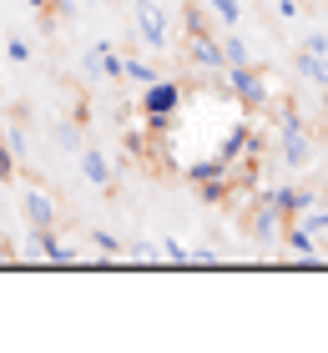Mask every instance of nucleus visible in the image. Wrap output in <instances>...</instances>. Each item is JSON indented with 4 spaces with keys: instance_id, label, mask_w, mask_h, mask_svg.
Wrapping results in <instances>:
<instances>
[{
    "instance_id": "obj_1",
    "label": "nucleus",
    "mask_w": 328,
    "mask_h": 353,
    "mask_svg": "<svg viewBox=\"0 0 328 353\" xmlns=\"http://www.w3.org/2000/svg\"><path fill=\"white\" fill-rule=\"evenodd\" d=\"M177 106H182V86L167 81V76H157L152 86H142V111H146V121H152V132H162V126L177 117Z\"/></svg>"
},
{
    "instance_id": "obj_2",
    "label": "nucleus",
    "mask_w": 328,
    "mask_h": 353,
    "mask_svg": "<svg viewBox=\"0 0 328 353\" xmlns=\"http://www.w3.org/2000/svg\"><path fill=\"white\" fill-rule=\"evenodd\" d=\"M222 81H227V91L238 96L248 111H258V106H268V96H273V86H268V76L262 71H253V66H227L222 71Z\"/></svg>"
},
{
    "instance_id": "obj_3",
    "label": "nucleus",
    "mask_w": 328,
    "mask_h": 353,
    "mask_svg": "<svg viewBox=\"0 0 328 353\" xmlns=\"http://www.w3.org/2000/svg\"><path fill=\"white\" fill-rule=\"evenodd\" d=\"M248 232L262 237V243H283V232H288V212H278L268 197H258V202H253V212H248Z\"/></svg>"
},
{
    "instance_id": "obj_4",
    "label": "nucleus",
    "mask_w": 328,
    "mask_h": 353,
    "mask_svg": "<svg viewBox=\"0 0 328 353\" xmlns=\"http://www.w3.org/2000/svg\"><path fill=\"white\" fill-rule=\"evenodd\" d=\"M137 30H142V41L152 46V51H162V46H167V10H162L157 0H137Z\"/></svg>"
},
{
    "instance_id": "obj_5",
    "label": "nucleus",
    "mask_w": 328,
    "mask_h": 353,
    "mask_svg": "<svg viewBox=\"0 0 328 353\" xmlns=\"http://www.w3.org/2000/svg\"><path fill=\"white\" fill-rule=\"evenodd\" d=\"M21 212H26L30 228H56V202H51L46 187H26L21 192Z\"/></svg>"
},
{
    "instance_id": "obj_6",
    "label": "nucleus",
    "mask_w": 328,
    "mask_h": 353,
    "mask_svg": "<svg viewBox=\"0 0 328 353\" xmlns=\"http://www.w3.org/2000/svg\"><path fill=\"white\" fill-rule=\"evenodd\" d=\"M187 56H192V66H202L207 76H222L227 71V56H222V41L218 36H192Z\"/></svg>"
},
{
    "instance_id": "obj_7",
    "label": "nucleus",
    "mask_w": 328,
    "mask_h": 353,
    "mask_svg": "<svg viewBox=\"0 0 328 353\" xmlns=\"http://www.w3.org/2000/svg\"><path fill=\"white\" fill-rule=\"evenodd\" d=\"M283 248L293 252V258H303V263H318V232L298 228V222H288V232H283Z\"/></svg>"
},
{
    "instance_id": "obj_8",
    "label": "nucleus",
    "mask_w": 328,
    "mask_h": 353,
    "mask_svg": "<svg viewBox=\"0 0 328 353\" xmlns=\"http://www.w3.org/2000/svg\"><path fill=\"white\" fill-rule=\"evenodd\" d=\"M30 237H36V252H41V258H51V263H71V248L61 243V232H56V228H30Z\"/></svg>"
},
{
    "instance_id": "obj_9",
    "label": "nucleus",
    "mask_w": 328,
    "mask_h": 353,
    "mask_svg": "<svg viewBox=\"0 0 328 353\" xmlns=\"http://www.w3.org/2000/svg\"><path fill=\"white\" fill-rule=\"evenodd\" d=\"M268 202L278 207V212H288V217H293V212H303V207L313 202V192H303V187H273V192H268Z\"/></svg>"
},
{
    "instance_id": "obj_10",
    "label": "nucleus",
    "mask_w": 328,
    "mask_h": 353,
    "mask_svg": "<svg viewBox=\"0 0 328 353\" xmlns=\"http://www.w3.org/2000/svg\"><path fill=\"white\" fill-rule=\"evenodd\" d=\"M283 162H288V167H308V162H313L308 132H283Z\"/></svg>"
},
{
    "instance_id": "obj_11",
    "label": "nucleus",
    "mask_w": 328,
    "mask_h": 353,
    "mask_svg": "<svg viewBox=\"0 0 328 353\" xmlns=\"http://www.w3.org/2000/svg\"><path fill=\"white\" fill-rule=\"evenodd\" d=\"M81 172H86L91 187H111V162H106L102 152H86V147H81Z\"/></svg>"
},
{
    "instance_id": "obj_12",
    "label": "nucleus",
    "mask_w": 328,
    "mask_h": 353,
    "mask_svg": "<svg viewBox=\"0 0 328 353\" xmlns=\"http://www.w3.org/2000/svg\"><path fill=\"white\" fill-rule=\"evenodd\" d=\"M298 76H308V81H313V86H328V56L298 51Z\"/></svg>"
},
{
    "instance_id": "obj_13",
    "label": "nucleus",
    "mask_w": 328,
    "mask_h": 353,
    "mask_svg": "<svg viewBox=\"0 0 328 353\" xmlns=\"http://www.w3.org/2000/svg\"><path fill=\"white\" fill-rule=\"evenodd\" d=\"M157 66H146V61H137V56H126V66H122V81H131V86H152L157 81Z\"/></svg>"
},
{
    "instance_id": "obj_14",
    "label": "nucleus",
    "mask_w": 328,
    "mask_h": 353,
    "mask_svg": "<svg viewBox=\"0 0 328 353\" xmlns=\"http://www.w3.org/2000/svg\"><path fill=\"white\" fill-rule=\"evenodd\" d=\"M222 56H227V66H248V46H242V36H222Z\"/></svg>"
},
{
    "instance_id": "obj_15",
    "label": "nucleus",
    "mask_w": 328,
    "mask_h": 353,
    "mask_svg": "<svg viewBox=\"0 0 328 353\" xmlns=\"http://www.w3.org/2000/svg\"><path fill=\"white\" fill-rule=\"evenodd\" d=\"M91 248L102 252V258H122V243H117V237H111L106 228H96V232H91Z\"/></svg>"
},
{
    "instance_id": "obj_16",
    "label": "nucleus",
    "mask_w": 328,
    "mask_h": 353,
    "mask_svg": "<svg viewBox=\"0 0 328 353\" xmlns=\"http://www.w3.org/2000/svg\"><path fill=\"white\" fill-rule=\"evenodd\" d=\"M207 6H212V15H218L222 26H238V15H242L238 0H207Z\"/></svg>"
},
{
    "instance_id": "obj_17",
    "label": "nucleus",
    "mask_w": 328,
    "mask_h": 353,
    "mask_svg": "<svg viewBox=\"0 0 328 353\" xmlns=\"http://www.w3.org/2000/svg\"><path fill=\"white\" fill-rule=\"evenodd\" d=\"M202 187V202H227V182L222 176H212V182H197Z\"/></svg>"
},
{
    "instance_id": "obj_18",
    "label": "nucleus",
    "mask_w": 328,
    "mask_h": 353,
    "mask_svg": "<svg viewBox=\"0 0 328 353\" xmlns=\"http://www.w3.org/2000/svg\"><path fill=\"white\" fill-rule=\"evenodd\" d=\"M0 141L10 147V157H26V132H21V126H6V137H0Z\"/></svg>"
},
{
    "instance_id": "obj_19",
    "label": "nucleus",
    "mask_w": 328,
    "mask_h": 353,
    "mask_svg": "<svg viewBox=\"0 0 328 353\" xmlns=\"http://www.w3.org/2000/svg\"><path fill=\"white\" fill-rule=\"evenodd\" d=\"M102 51H106V46H91V51H86V61H81L86 76H102Z\"/></svg>"
},
{
    "instance_id": "obj_20",
    "label": "nucleus",
    "mask_w": 328,
    "mask_h": 353,
    "mask_svg": "<svg viewBox=\"0 0 328 353\" xmlns=\"http://www.w3.org/2000/svg\"><path fill=\"white\" fill-rule=\"evenodd\" d=\"M10 176H15V157H10L6 141H0V182H10Z\"/></svg>"
},
{
    "instance_id": "obj_21",
    "label": "nucleus",
    "mask_w": 328,
    "mask_h": 353,
    "mask_svg": "<svg viewBox=\"0 0 328 353\" xmlns=\"http://www.w3.org/2000/svg\"><path fill=\"white\" fill-rule=\"evenodd\" d=\"M162 258H167V263H187V248L177 243V237H167V248H162Z\"/></svg>"
},
{
    "instance_id": "obj_22",
    "label": "nucleus",
    "mask_w": 328,
    "mask_h": 353,
    "mask_svg": "<svg viewBox=\"0 0 328 353\" xmlns=\"http://www.w3.org/2000/svg\"><path fill=\"white\" fill-rule=\"evenodd\" d=\"M187 263H197V268H218V252H212V248H197V252H187Z\"/></svg>"
},
{
    "instance_id": "obj_23",
    "label": "nucleus",
    "mask_w": 328,
    "mask_h": 353,
    "mask_svg": "<svg viewBox=\"0 0 328 353\" xmlns=\"http://www.w3.org/2000/svg\"><path fill=\"white\" fill-rule=\"evenodd\" d=\"M187 30H192V36H207V26H202V6H187Z\"/></svg>"
},
{
    "instance_id": "obj_24",
    "label": "nucleus",
    "mask_w": 328,
    "mask_h": 353,
    "mask_svg": "<svg viewBox=\"0 0 328 353\" xmlns=\"http://www.w3.org/2000/svg\"><path fill=\"white\" fill-rule=\"evenodd\" d=\"M56 137H61V147H71V152H81V132H76V126H61Z\"/></svg>"
},
{
    "instance_id": "obj_25",
    "label": "nucleus",
    "mask_w": 328,
    "mask_h": 353,
    "mask_svg": "<svg viewBox=\"0 0 328 353\" xmlns=\"http://www.w3.org/2000/svg\"><path fill=\"white\" fill-rule=\"evenodd\" d=\"M273 10L283 15V21H293V15H298V0H273Z\"/></svg>"
},
{
    "instance_id": "obj_26",
    "label": "nucleus",
    "mask_w": 328,
    "mask_h": 353,
    "mask_svg": "<svg viewBox=\"0 0 328 353\" xmlns=\"http://www.w3.org/2000/svg\"><path fill=\"white\" fill-rule=\"evenodd\" d=\"M6 51H10V61H26L30 46H26V41H6Z\"/></svg>"
},
{
    "instance_id": "obj_27",
    "label": "nucleus",
    "mask_w": 328,
    "mask_h": 353,
    "mask_svg": "<svg viewBox=\"0 0 328 353\" xmlns=\"http://www.w3.org/2000/svg\"><path fill=\"white\" fill-rule=\"evenodd\" d=\"M0 96H6V91H0Z\"/></svg>"
},
{
    "instance_id": "obj_28",
    "label": "nucleus",
    "mask_w": 328,
    "mask_h": 353,
    "mask_svg": "<svg viewBox=\"0 0 328 353\" xmlns=\"http://www.w3.org/2000/svg\"><path fill=\"white\" fill-rule=\"evenodd\" d=\"M106 6H111V0H106Z\"/></svg>"
}]
</instances>
